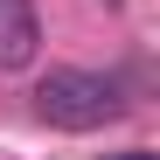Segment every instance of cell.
I'll list each match as a JSON object with an SVG mask.
<instances>
[{
  "instance_id": "cell-2",
  "label": "cell",
  "mask_w": 160,
  "mask_h": 160,
  "mask_svg": "<svg viewBox=\"0 0 160 160\" xmlns=\"http://www.w3.org/2000/svg\"><path fill=\"white\" fill-rule=\"evenodd\" d=\"M42 49V14L35 0H0V70H28Z\"/></svg>"
},
{
  "instance_id": "cell-1",
  "label": "cell",
  "mask_w": 160,
  "mask_h": 160,
  "mask_svg": "<svg viewBox=\"0 0 160 160\" xmlns=\"http://www.w3.org/2000/svg\"><path fill=\"white\" fill-rule=\"evenodd\" d=\"M35 112L56 132H98L104 118H118V84L98 70H49L35 84Z\"/></svg>"
},
{
  "instance_id": "cell-4",
  "label": "cell",
  "mask_w": 160,
  "mask_h": 160,
  "mask_svg": "<svg viewBox=\"0 0 160 160\" xmlns=\"http://www.w3.org/2000/svg\"><path fill=\"white\" fill-rule=\"evenodd\" d=\"M104 7H118V0H104Z\"/></svg>"
},
{
  "instance_id": "cell-3",
  "label": "cell",
  "mask_w": 160,
  "mask_h": 160,
  "mask_svg": "<svg viewBox=\"0 0 160 160\" xmlns=\"http://www.w3.org/2000/svg\"><path fill=\"white\" fill-rule=\"evenodd\" d=\"M112 160H160V153H146V146H132V153H112Z\"/></svg>"
}]
</instances>
